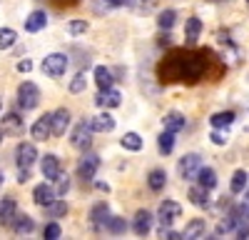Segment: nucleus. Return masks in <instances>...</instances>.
<instances>
[{
    "label": "nucleus",
    "instance_id": "obj_1",
    "mask_svg": "<svg viewBox=\"0 0 249 240\" xmlns=\"http://www.w3.org/2000/svg\"><path fill=\"white\" fill-rule=\"evenodd\" d=\"M210 65V53L204 50H172L160 63L157 73L162 83H197Z\"/></svg>",
    "mask_w": 249,
    "mask_h": 240
},
{
    "label": "nucleus",
    "instance_id": "obj_2",
    "mask_svg": "<svg viewBox=\"0 0 249 240\" xmlns=\"http://www.w3.org/2000/svg\"><path fill=\"white\" fill-rule=\"evenodd\" d=\"M18 103L23 110H33L40 105V88L35 83H30V80H25V83H20L18 88Z\"/></svg>",
    "mask_w": 249,
    "mask_h": 240
},
{
    "label": "nucleus",
    "instance_id": "obj_3",
    "mask_svg": "<svg viewBox=\"0 0 249 240\" xmlns=\"http://www.w3.org/2000/svg\"><path fill=\"white\" fill-rule=\"evenodd\" d=\"M65 70H68V58L62 53H53L43 60V73L48 78H60V75H65Z\"/></svg>",
    "mask_w": 249,
    "mask_h": 240
},
{
    "label": "nucleus",
    "instance_id": "obj_4",
    "mask_svg": "<svg viewBox=\"0 0 249 240\" xmlns=\"http://www.w3.org/2000/svg\"><path fill=\"white\" fill-rule=\"evenodd\" d=\"M199 168H202V158H199L197 153H187V155H182L179 165H177V170H179V175H182L184 180H195L197 173H199Z\"/></svg>",
    "mask_w": 249,
    "mask_h": 240
},
{
    "label": "nucleus",
    "instance_id": "obj_5",
    "mask_svg": "<svg viewBox=\"0 0 249 240\" xmlns=\"http://www.w3.org/2000/svg\"><path fill=\"white\" fill-rule=\"evenodd\" d=\"M97 168H100V158H97L95 153H88V155L80 158V163H77V175L85 180V183H90V180L95 178V173H97Z\"/></svg>",
    "mask_w": 249,
    "mask_h": 240
},
{
    "label": "nucleus",
    "instance_id": "obj_6",
    "mask_svg": "<svg viewBox=\"0 0 249 240\" xmlns=\"http://www.w3.org/2000/svg\"><path fill=\"white\" fill-rule=\"evenodd\" d=\"M179 215H182L179 203H175V200H164V203H160V223H162V228H170Z\"/></svg>",
    "mask_w": 249,
    "mask_h": 240
},
{
    "label": "nucleus",
    "instance_id": "obj_7",
    "mask_svg": "<svg viewBox=\"0 0 249 240\" xmlns=\"http://www.w3.org/2000/svg\"><path fill=\"white\" fill-rule=\"evenodd\" d=\"M35 158H37V150L33 143H20L18 150H15V163L18 168H30L35 163Z\"/></svg>",
    "mask_w": 249,
    "mask_h": 240
},
{
    "label": "nucleus",
    "instance_id": "obj_8",
    "mask_svg": "<svg viewBox=\"0 0 249 240\" xmlns=\"http://www.w3.org/2000/svg\"><path fill=\"white\" fill-rule=\"evenodd\" d=\"M90 135H92L90 123H85V120H82V123H77V125H75L70 143H72L75 148H80V150H82V148H88V145H90Z\"/></svg>",
    "mask_w": 249,
    "mask_h": 240
},
{
    "label": "nucleus",
    "instance_id": "obj_9",
    "mask_svg": "<svg viewBox=\"0 0 249 240\" xmlns=\"http://www.w3.org/2000/svg\"><path fill=\"white\" fill-rule=\"evenodd\" d=\"M50 128H53V135H65V130L70 128V113L65 108H60L50 115Z\"/></svg>",
    "mask_w": 249,
    "mask_h": 240
},
{
    "label": "nucleus",
    "instance_id": "obj_10",
    "mask_svg": "<svg viewBox=\"0 0 249 240\" xmlns=\"http://www.w3.org/2000/svg\"><path fill=\"white\" fill-rule=\"evenodd\" d=\"M15 215H18V205H15V200H13V198L0 200V225H3V228L13 225Z\"/></svg>",
    "mask_w": 249,
    "mask_h": 240
},
{
    "label": "nucleus",
    "instance_id": "obj_11",
    "mask_svg": "<svg viewBox=\"0 0 249 240\" xmlns=\"http://www.w3.org/2000/svg\"><path fill=\"white\" fill-rule=\"evenodd\" d=\"M95 103L100 108H117L122 103V95L120 90H112V88H105V90H100V95L95 98Z\"/></svg>",
    "mask_w": 249,
    "mask_h": 240
},
{
    "label": "nucleus",
    "instance_id": "obj_12",
    "mask_svg": "<svg viewBox=\"0 0 249 240\" xmlns=\"http://www.w3.org/2000/svg\"><path fill=\"white\" fill-rule=\"evenodd\" d=\"M90 128H92V133H110L115 128V118L110 113H100L90 120Z\"/></svg>",
    "mask_w": 249,
    "mask_h": 240
},
{
    "label": "nucleus",
    "instance_id": "obj_13",
    "mask_svg": "<svg viewBox=\"0 0 249 240\" xmlns=\"http://www.w3.org/2000/svg\"><path fill=\"white\" fill-rule=\"evenodd\" d=\"M132 230H135V235H147L150 230H152V215L147 213V210H140L137 215H135V223H132Z\"/></svg>",
    "mask_w": 249,
    "mask_h": 240
},
{
    "label": "nucleus",
    "instance_id": "obj_14",
    "mask_svg": "<svg viewBox=\"0 0 249 240\" xmlns=\"http://www.w3.org/2000/svg\"><path fill=\"white\" fill-rule=\"evenodd\" d=\"M162 123H164V130H172V133H179V130H184V125H187V120H184V115H182V113H177V110H170L167 115L162 118Z\"/></svg>",
    "mask_w": 249,
    "mask_h": 240
},
{
    "label": "nucleus",
    "instance_id": "obj_15",
    "mask_svg": "<svg viewBox=\"0 0 249 240\" xmlns=\"http://www.w3.org/2000/svg\"><path fill=\"white\" fill-rule=\"evenodd\" d=\"M45 25H48V15L43 10H35V13H30L25 18V30L28 33H37V30H43Z\"/></svg>",
    "mask_w": 249,
    "mask_h": 240
},
{
    "label": "nucleus",
    "instance_id": "obj_16",
    "mask_svg": "<svg viewBox=\"0 0 249 240\" xmlns=\"http://www.w3.org/2000/svg\"><path fill=\"white\" fill-rule=\"evenodd\" d=\"M33 198H35V203H37L40 208H45L48 203H53V200H55V190H53L48 183H40V185L33 190Z\"/></svg>",
    "mask_w": 249,
    "mask_h": 240
},
{
    "label": "nucleus",
    "instance_id": "obj_17",
    "mask_svg": "<svg viewBox=\"0 0 249 240\" xmlns=\"http://www.w3.org/2000/svg\"><path fill=\"white\" fill-rule=\"evenodd\" d=\"M30 133H33V138L35 140H48L50 135H53V128H50V115H43L37 120V123L30 128Z\"/></svg>",
    "mask_w": 249,
    "mask_h": 240
},
{
    "label": "nucleus",
    "instance_id": "obj_18",
    "mask_svg": "<svg viewBox=\"0 0 249 240\" xmlns=\"http://www.w3.org/2000/svg\"><path fill=\"white\" fill-rule=\"evenodd\" d=\"M199 33H202V20L199 18H190V20H187V25H184V40H187V45H195Z\"/></svg>",
    "mask_w": 249,
    "mask_h": 240
},
{
    "label": "nucleus",
    "instance_id": "obj_19",
    "mask_svg": "<svg viewBox=\"0 0 249 240\" xmlns=\"http://www.w3.org/2000/svg\"><path fill=\"white\" fill-rule=\"evenodd\" d=\"M204 230H207V223L204 220H192V223H187L184 225V230L179 233L182 238H190V240H195V238H204Z\"/></svg>",
    "mask_w": 249,
    "mask_h": 240
},
{
    "label": "nucleus",
    "instance_id": "obj_20",
    "mask_svg": "<svg viewBox=\"0 0 249 240\" xmlns=\"http://www.w3.org/2000/svg\"><path fill=\"white\" fill-rule=\"evenodd\" d=\"M102 228H105L107 233H112V235H122L124 230H127V223H124V218L107 215L105 220H102Z\"/></svg>",
    "mask_w": 249,
    "mask_h": 240
},
{
    "label": "nucleus",
    "instance_id": "obj_21",
    "mask_svg": "<svg viewBox=\"0 0 249 240\" xmlns=\"http://www.w3.org/2000/svg\"><path fill=\"white\" fill-rule=\"evenodd\" d=\"M40 170H43L45 178L55 180L57 173H60V160H57V155H45V158H43V163H40Z\"/></svg>",
    "mask_w": 249,
    "mask_h": 240
},
{
    "label": "nucleus",
    "instance_id": "obj_22",
    "mask_svg": "<svg viewBox=\"0 0 249 240\" xmlns=\"http://www.w3.org/2000/svg\"><path fill=\"white\" fill-rule=\"evenodd\" d=\"M13 230H15L18 235H28V233L35 230V220H33L30 215H15V220H13Z\"/></svg>",
    "mask_w": 249,
    "mask_h": 240
},
{
    "label": "nucleus",
    "instance_id": "obj_23",
    "mask_svg": "<svg viewBox=\"0 0 249 240\" xmlns=\"http://www.w3.org/2000/svg\"><path fill=\"white\" fill-rule=\"evenodd\" d=\"M187 198H190V203L192 205H197V208H207V205H210V193H207V188H190V195H187Z\"/></svg>",
    "mask_w": 249,
    "mask_h": 240
},
{
    "label": "nucleus",
    "instance_id": "obj_24",
    "mask_svg": "<svg viewBox=\"0 0 249 240\" xmlns=\"http://www.w3.org/2000/svg\"><path fill=\"white\" fill-rule=\"evenodd\" d=\"M0 128H3L5 133H20V130H23V118H20L18 113H8L3 118V125H0Z\"/></svg>",
    "mask_w": 249,
    "mask_h": 240
},
{
    "label": "nucleus",
    "instance_id": "obj_25",
    "mask_svg": "<svg viewBox=\"0 0 249 240\" xmlns=\"http://www.w3.org/2000/svg\"><path fill=\"white\" fill-rule=\"evenodd\" d=\"M95 83H97L100 90L112 88V73H110L105 65H97V68H95Z\"/></svg>",
    "mask_w": 249,
    "mask_h": 240
},
{
    "label": "nucleus",
    "instance_id": "obj_26",
    "mask_svg": "<svg viewBox=\"0 0 249 240\" xmlns=\"http://www.w3.org/2000/svg\"><path fill=\"white\" fill-rule=\"evenodd\" d=\"M197 178H199V185L202 188H207V190H212L214 185H217V173L212 170V168H199V173H197Z\"/></svg>",
    "mask_w": 249,
    "mask_h": 240
},
{
    "label": "nucleus",
    "instance_id": "obj_27",
    "mask_svg": "<svg viewBox=\"0 0 249 240\" xmlns=\"http://www.w3.org/2000/svg\"><path fill=\"white\" fill-rule=\"evenodd\" d=\"M237 223H239V215L232 210L224 220H219V225H217V235H227V233H232V230L237 228Z\"/></svg>",
    "mask_w": 249,
    "mask_h": 240
},
{
    "label": "nucleus",
    "instance_id": "obj_28",
    "mask_svg": "<svg viewBox=\"0 0 249 240\" xmlns=\"http://www.w3.org/2000/svg\"><path fill=\"white\" fill-rule=\"evenodd\" d=\"M164 183H167V173H164V170H152L150 178H147V185H150V190H155V193H160V190L164 188Z\"/></svg>",
    "mask_w": 249,
    "mask_h": 240
},
{
    "label": "nucleus",
    "instance_id": "obj_29",
    "mask_svg": "<svg viewBox=\"0 0 249 240\" xmlns=\"http://www.w3.org/2000/svg\"><path fill=\"white\" fill-rule=\"evenodd\" d=\"M210 123H212L214 128H230V125L234 123V113H230V110H224V113H214V115L210 118Z\"/></svg>",
    "mask_w": 249,
    "mask_h": 240
},
{
    "label": "nucleus",
    "instance_id": "obj_30",
    "mask_svg": "<svg viewBox=\"0 0 249 240\" xmlns=\"http://www.w3.org/2000/svg\"><path fill=\"white\" fill-rule=\"evenodd\" d=\"M157 145H160V153H172V148H175V133L172 130H162V135L157 138Z\"/></svg>",
    "mask_w": 249,
    "mask_h": 240
},
{
    "label": "nucleus",
    "instance_id": "obj_31",
    "mask_svg": "<svg viewBox=\"0 0 249 240\" xmlns=\"http://www.w3.org/2000/svg\"><path fill=\"white\" fill-rule=\"evenodd\" d=\"M18 43V33L13 28H0V50H8Z\"/></svg>",
    "mask_w": 249,
    "mask_h": 240
},
{
    "label": "nucleus",
    "instance_id": "obj_32",
    "mask_svg": "<svg viewBox=\"0 0 249 240\" xmlns=\"http://www.w3.org/2000/svg\"><path fill=\"white\" fill-rule=\"evenodd\" d=\"M120 143H122L124 150H140V148H142V138H140L137 133H124Z\"/></svg>",
    "mask_w": 249,
    "mask_h": 240
},
{
    "label": "nucleus",
    "instance_id": "obj_33",
    "mask_svg": "<svg viewBox=\"0 0 249 240\" xmlns=\"http://www.w3.org/2000/svg\"><path fill=\"white\" fill-rule=\"evenodd\" d=\"M45 213L50 218H62V215L68 213V203H65V200H53V203L45 205Z\"/></svg>",
    "mask_w": 249,
    "mask_h": 240
},
{
    "label": "nucleus",
    "instance_id": "obj_34",
    "mask_svg": "<svg viewBox=\"0 0 249 240\" xmlns=\"http://www.w3.org/2000/svg\"><path fill=\"white\" fill-rule=\"evenodd\" d=\"M107 215H110V208H107V203H97V205L90 210V220H92L95 225H100V223H102V220H105Z\"/></svg>",
    "mask_w": 249,
    "mask_h": 240
},
{
    "label": "nucleus",
    "instance_id": "obj_35",
    "mask_svg": "<svg viewBox=\"0 0 249 240\" xmlns=\"http://www.w3.org/2000/svg\"><path fill=\"white\" fill-rule=\"evenodd\" d=\"M247 183H249V175H247L244 170H237V173L232 175V193H244Z\"/></svg>",
    "mask_w": 249,
    "mask_h": 240
},
{
    "label": "nucleus",
    "instance_id": "obj_36",
    "mask_svg": "<svg viewBox=\"0 0 249 240\" xmlns=\"http://www.w3.org/2000/svg\"><path fill=\"white\" fill-rule=\"evenodd\" d=\"M175 18H177V13H175V10H162V13H160V18H157V25H160L162 30H170V28L175 25Z\"/></svg>",
    "mask_w": 249,
    "mask_h": 240
},
{
    "label": "nucleus",
    "instance_id": "obj_37",
    "mask_svg": "<svg viewBox=\"0 0 249 240\" xmlns=\"http://www.w3.org/2000/svg\"><path fill=\"white\" fill-rule=\"evenodd\" d=\"M57 188H55V195H65L68 190H70V178L65 175V173H57Z\"/></svg>",
    "mask_w": 249,
    "mask_h": 240
},
{
    "label": "nucleus",
    "instance_id": "obj_38",
    "mask_svg": "<svg viewBox=\"0 0 249 240\" xmlns=\"http://www.w3.org/2000/svg\"><path fill=\"white\" fill-rule=\"evenodd\" d=\"M88 88V80H85V73H77L72 78V83H70V93H82Z\"/></svg>",
    "mask_w": 249,
    "mask_h": 240
},
{
    "label": "nucleus",
    "instance_id": "obj_39",
    "mask_svg": "<svg viewBox=\"0 0 249 240\" xmlns=\"http://www.w3.org/2000/svg\"><path fill=\"white\" fill-rule=\"evenodd\" d=\"M85 30H88L85 20H72V23H68V33H70V35H82Z\"/></svg>",
    "mask_w": 249,
    "mask_h": 240
},
{
    "label": "nucleus",
    "instance_id": "obj_40",
    "mask_svg": "<svg viewBox=\"0 0 249 240\" xmlns=\"http://www.w3.org/2000/svg\"><path fill=\"white\" fill-rule=\"evenodd\" d=\"M43 235H45L48 240H57V238L62 235V230H60V225H57V223H48V225H45V230H43Z\"/></svg>",
    "mask_w": 249,
    "mask_h": 240
},
{
    "label": "nucleus",
    "instance_id": "obj_41",
    "mask_svg": "<svg viewBox=\"0 0 249 240\" xmlns=\"http://www.w3.org/2000/svg\"><path fill=\"white\" fill-rule=\"evenodd\" d=\"M249 235V223L244 220V223H237V238H247Z\"/></svg>",
    "mask_w": 249,
    "mask_h": 240
},
{
    "label": "nucleus",
    "instance_id": "obj_42",
    "mask_svg": "<svg viewBox=\"0 0 249 240\" xmlns=\"http://www.w3.org/2000/svg\"><path fill=\"white\" fill-rule=\"evenodd\" d=\"M30 180V168H20V173H18V183H28Z\"/></svg>",
    "mask_w": 249,
    "mask_h": 240
},
{
    "label": "nucleus",
    "instance_id": "obj_43",
    "mask_svg": "<svg viewBox=\"0 0 249 240\" xmlns=\"http://www.w3.org/2000/svg\"><path fill=\"white\" fill-rule=\"evenodd\" d=\"M18 70H20V73H30V70H33V63H30V60H20Z\"/></svg>",
    "mask_w": 249,
    "mask_h": 240
},
{
    "label": "nucleus",
    "instance_id": "obj_44",
    "mask_svg": "<svg viewBox=\"0 0 249 240\" xmlns=\"http://www.w3.org/2000/svg\"><path fill=\"white\" fill-rule=\"evenodd\" d=\"M162 238H170V240H177V238H182L179 233H175V230H170V228H162V233H160Z\"/></svg>",
    "mask_w": 249,
    "mask_h": 240
},
{
    "label": "nucleus",
    "instance_id": "obj_45",
    "mask_svg": "<svg viewBox=\"0 0 249 240\" xmlns=\"http://www.w3.org/2000/svg\"><path fill=\"white\" fill-rule=\"evenodd\" d=\"M132 0H107V5H112V8H120V5H130Z\"/></svg>",
    "mask_w": 249,
    "mask_h": 240
},
{
    "label": "nucleus",
    "instance_id": "obj_46",
    "mask_svg": "<svg viewBox=\"0 0 249 240\" xmlns=\"http://www.w3.org/2000/svg\"><path fill=\"white\" fill-rule=\"evenodd\" d=\"M210 138H212V143H214V145H224V140H227V138H222L219 133H212Z\"/></svg>",
    "mask_w": 249,
    "mask_h": 240
},
{
    "label": "nucleus",
    "instance_id": "obj_47",
    "mask_svg": "<svg viewBox=\"0 0 249 240\" xmlns=\"http://www.w3.org/2000/svg\"><path fill=\"white\" fill-rule=\"evenodd\" d=\"M95 188H97L100 193H110V185H107V183H95Z\"/></svg>",
    "mask_w": 249,
    "mask_h": 240
},
{
    "label": "nucleus",
    "instance_id": "obj_48",
    "mask_svg": "<svg viewBox=\"0 0 249 240\" xmlns=\"http://www.w3.org/2000/svg\"><path fill=\"white\" fill-rule=\"evenodd\" d=\"M3 138H5V130H3V128H0V143H3Z\"/></svg>",
    "mask_w": 249,
    "mask_h": 240
},
{
    "label": "nucleus",
    "instance_id": "obj_49",
    "mask_svg": "<svg viewBox=\"0 0 249 240\" xmlns=\"http://www.w3.org/2000/svg\"><path fill=\"white\" fill-rule=\"evenodd\" d=\"M57 3H75V0H57Z\"/></svg>",
    "mask_w": 249,
    "mask_h": 240
},
{
    "label": "nucleus",
    "instance_id": "obj_50",
    "mask_svg": "<svg viewBox=\"0 0 249 240\" xmlns=\"http://www.w3.org/2000/svg\"><path fill=\"white\" fill-rule=\"evenodd\" d=\"M0 185H3V175H0Z\"/></svg>",
    "mask_w": 249,
    "mask_h": 240
},
{
    "label": "nucleus",
    "instance_id": "obj_51",
    "mask_svg": "<svg viewBox=\"0 0 249 240\" xmlns=\"http://www.w3.org/2000/svg\"><path fill=\"white\" fill-rule=\"evenodd\" d=\"M0 108H3V103H0Z\"/></svg>",
    "mask_w": 249,
    "mask_h": 240
},
{
    "label": "nucleus",
    "instance_id": "obj_52",
    "mask_svg": "<svg viewBox=\"0 0 249 240\" xmlns=\"http://www.w3.org/2000/svg\"><path fill=\"white\" fill-rule=\"evenodd\" d=\"M247 3H249V0H247Z\"/></svg>",
    "mask_w": 249,
    "mask_h": 240
}]
</instances>
